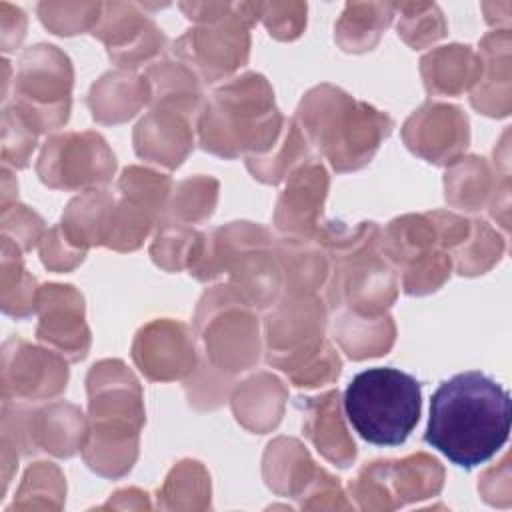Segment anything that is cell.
<instances>
[{"label":"cell","mask_w":512,"mask_h":512,"mask_svg":"<svg viewBox=\"0 0 512 512\" xmlns=\"http://www.w3.org/2000/svg\"><path fill=\"white\" fill-rule=\"evenodd\" d=\"M344 412L360 438L374 446H400L422 412L420 382L398 368L358 372L344 390Z\"/></svg>","instance_id":"cell-2"},{"label":"cell","mask_w":512,"mask_h":512,"mask_svg":"<svg viewBox=\"0 0 512 512\" xmlns=\"http://www.w3.org/2000/svg\"><path fill=\"white\" fill-rule=\"evenodd\" d=\"M50 148L70 158L66 162H46L40 160L38 172L44 184L52 188H78L84 184H102L108 182L114 164H92L84 158L96 156L106 148L104 140L96 134H66L54 136L46 142Z\"/></svg>","instance_id":"cell-5"},{"label":"cell","mask_w":512,"mask_h":512,"mask_svg":"<svg viewBox=\"0 0 512 512\" xmlns=\"http://www.w3.org/2000/svg\"><path fill=\"white\" fill-rule=\"evenodd\" d=\"M328 92L316 88L306 98L320 108V120L304 118L308 136L338 172L356 170L372 158L382 136L390 134L392 120L340 90L328 86Z\"/></svg>","instance_id":"cell-4"},{"label":"cell","mask_w":512,"mask_h":512,"mask_svg":"<svg viewBox=\"0 0 512 512\" xmlns=\"http://www.w3.org/2000/svg\"><path fill=\"white\" fill-rule=\"evenodd\" d=\"M510 418L502 384L478 370L460 372L434 390L424 440L458 468L472 470L504 448Z\"/></svg>","instance_id":"cell-1"},{"label":"cell","mask_w":512,"mask_h":512,"mask_svg":"<svg viewBox=\"0 0 512 512\" xmlns=\"http://www.w3.org/2000/svg\"><path fill=\"white\" fill-rule=\"evenodd\" d=\"M212 96L200 120L204 150L232 158L242 150L266 148L276 140L280 114L262 76L246 74Z\"/></svg>","instance_id":"cell-3"}]
</instances>
